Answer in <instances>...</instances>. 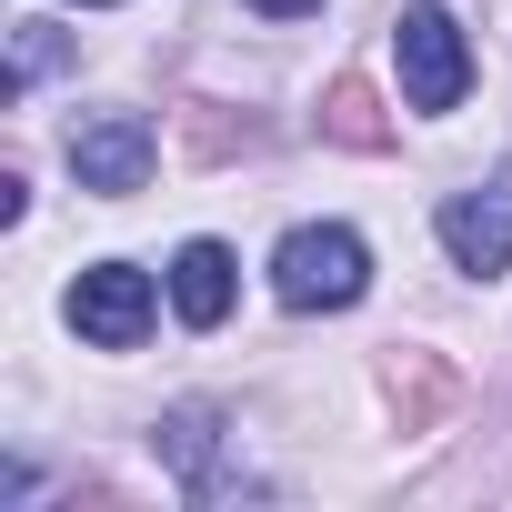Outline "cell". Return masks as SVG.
<instances>
[{"instance_id":"cell-1","label":"cell","mask_w":512,"mask_h":512,"mask_svg":"<svg viewBox=\"0 0 512 512\" xmlns=\"http://www.w3.org/2000/svg\"><path fill=\"white\" fill-rule=\"evenodd\" d=\"M272 292H282V312H352V302L372 292V251H362V231H352V221H302V231H282V251H272Z\"/></svg>"},{"instance_id":"cell-2","label":"cell","mask_w":512,"mask_h":512,"mask_svg":"<svg viewBox=\"0 0 512 512\" xmlns=\"http://www.w3.org/2000/svg\"><path fill=\"white\" fill-rule=\"evenodd\" d=\"M392 81H402V111H422V121L462 111L472 41H462V21L442 11V0H402V21H392Z\"/></svg>"},{"instance_id":"cell-3","label":"cell","mask_w":512,"mask_h":512,"mask_svg":"<svg viewBox=\"0 0 512 512\" xmlns=\"http://www.w3.org/2000/svg\"><path fill=\"white\" fill-rule=\"evenodd\" d=\"M71 332L91 342V352H131L151 322H161V292H151V272L141 262H91L81 282H71Z\"/></svg>"},{"instance_id":"cell-4","label":"cell","mask_w":512,"mask_h":512,"mask_svg":"<svg viewBox=\"0 0 512 512\" xmlns=\"http://www.w3.org/2000/svg\"><path fill=\"white\" fill-rule=\"evenodd\" d=\"M151 121L141 111H91L81 131H71V181L81 191H101V201H121V191H141L151 181Z\"/></svg>"},{"instance_id":"cell-5","label":"cell","mask_w":512,"mask_h":512,"mask_svg":"<svg viewBox=\"0 0 512 512\" xmlns=\"http://www.w3.org/2000/svg\"><path fill=\"white\" fill-rule=\"evenodd\" d=\"M432 231H442V251H452V272H472V282L512 272V181H482V191H452Z\"/></svg>"},{"instance_id":"cell-6","label":"cell","mask_w":512,"mask_h":512,"mask_svg":"<svg viewBox=\"0 0 512 512\" xmlns=\"http://www.w3.org/2000/svg\"><path fill=\"white\" fill-rule=\"evenodd\" d=\"M231 292H241V272H231L221 241H181V251H171V312H181L191 332H221V322H231Z\"/></svg>"},{"instance_id":"cell-7","label":"cell","mask_w":512,"mask_h":512,"mask_svg":"<svg viewBox=\"0 0 512 512\" xmlns=\"http://www.w3.org/2000/svg\"><path fill=\"white\" fill-rule=\"evenodd\" d=\"M151 452L181 472V492H191V502H211V492H221V472H211V452H221V412H211V402L161 412V422H151Z\"/></svg>"},{"instance_id":"cell-8","label":"cell","mask_w":512,"mask_h":512,"mask_svg":"<svg viewBox=\"0 0 512 512\" xmlns=\"http://www.w3.org/2000/svg\"><path fill=\"white\" fill-rule=\"evenodd\" d=\"M51 61H61V31H51V21H21V41H11V91H31Z\"/></svg>"},{"instance_id":"cell-9","label":"cell","mask_w":512,"mask_h":512,"mask_svg":"<svg viewBox=\"0 0 512 512\" xmlns=\"http://www.w3.org/2000/svg\"><path fill=\"white\" fill-rule=\"evenodd\" d=\"M241 11H262V21H302V11H322V0H241Z\"/></svg>"},{"instance_id":"cell-10","label":"cell","mask_w":512,"mask_h":512,"mask_svg":"<svg viewBox=\"0 0 512 512\" xmlns=\"http://www.w3.org/2000/svg\"><path fill=\"white\" fill-rule=\"evenodd\" d=\"M81 11H111V0H81Z\"/></svg>"}]
</instances>
